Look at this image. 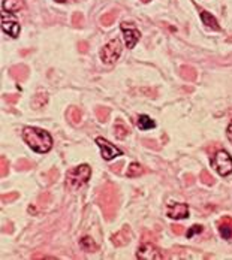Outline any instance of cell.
<instances>
[{
    "label": "cell",
    "mask_w": 232,
    "mask_h": 260,
    "mask_svg": "<svg viewBox=\"0 0 232 260\" xmlns=\"http://www.w3.org/2000/svg\"><path fill=\"white\" fill-rule=\"evenodd\" d=\"M23 139L33 151L41 153V154L48 153L53 147L51 135L48 132L39 129V127H24Z\"/></svg>",
    "instance_id": "cell-1"
},
{
    "label": "cell",
    "mask_w": 232,
    "mask_h": 260,
    "mask_svg": "<svg viewBox=\"0 0 232 260\" xmlns=\"http://www.w3.org/2000/svg\"><path fill=\"white\" fill-rule=\"evenodd\" d=\"M90 175H91V168L88 165H79L72 168L71 171H68L66 175V187L72 191H77L78 188L87 184Z\"/></svg>",
    "instance_id": "cell-2"
},
{
    "label": "cell",
    "mask_w": 232,
    "mask_h": 260,
    "mask_svg": "<svg viewBox=\"0 0 232 260\" xmlns=\"http://www.w3.org/2000/svg\"><path fill=\"white\" fill-rule=\"evenodd\" d=\"M123 47H122V41L120 39H112L109 41L99 53L102 63L105 65H112L119 60V57L122 56Z\"/></svg>",
    "instance_id": "cell-3"
},
{
    "label": "cell",
    "mask_w": 232,
    "mask_h": 260,
    "mask_svg": "<svg viewBox=\"0 0 232 260\" xmlns=\"http://www.w3.org/2000/svg\"><path fill=\"white\" fill-rule=\"evenodd\" d=\"M211 166L216 169V172L219 175L228 176L232 173V157L225 150H220L211 159Z\"/></svg>",
    "instance_id": "cell-4"
},
{
    "label": "cell",
    "mask_w": 232,
    "mask_h": 260,
    "mask_svg": "<svg viewBox=\"0 0 232 260\" xmlns=\"http://www.w3.org/2000/svg\"><path fill=\"white\" fill-rule=\"evenodd\" d=\"M122 32H123V36H125V42H126V47L131 50V48H135V45L138 44V41L141 39V32L137 29V27H134V26H131V24H128V23H122Z\"/></svg>",
    "instance_id": "cell-5"
},
{
    "label": "cell",
    "mask_w": 232,
    "mask_h": 260,
    "mask_svg": "<svg viewBox=\"0 0 232 260\" xmlns=\"http://www.w3.org/2000/svg\"><path fill=\"white\" fill-rule=\"evenodd\" d=\"M96 144L100 148V153H102L103 160H112V159H115V157H119V156L123 154L122 150H119L117 147H114L111 142H108L103 138H96Z\"/></svg>",
    "instance_id": "cell-6"
},
{
    "label": "cell",
    "mask_w": 232,
    "mask_h": 260,
    "mask_svg": "<svg viewBox=\"0 0 232 260\" xmlns=\"http://www.w3.org/2000/svg\"><path fill=\"white\" fill-rule=\"evenodd\" d=\"M102 194H105V197H106V203H103V205H100V206H102L103 212L108 215V218H111L112 214H114V211H115V208H117L115 190H114L112 185H108L106 188L102 190Z\"/></svg>",
    "instance_id": "cell-7"
},
{
    "label": "cell",
    "mask_w": 232,
    "mask_h": 260,
    "mask_svg": "<svg viewBox=\"0 0 232 260\" xmlns=\"http://www.w3.org/2000/svg\"><path fill=\"white\" fill-rule=\"evenodd\" d=\"M137 259L140 260H162L163 254L160 253V250L155 247L153 244H143L138 248L137 253Z\"/></svg>",
    "instance_id": "cell-8"
},
{
    "label": "cell",
    "mask_w": 232,
    "mask_h": 260,
    "mask_svg": "<svg viewBox=\"0 0 232 260\" xmlns=\"http://www.w3.org/2000/svg\"><path fill=\"white\" fill-rule=\"evenodd\" d=\"M166 214L169 218L183 220V218L189 217V206L186 203H171L166 208Z\"/></svg>",
    "instance_id": "cell-9"
},
{
    "label": "cell",
    "mask_w": 232,
    "mask_h": 260,
    "mask_svg": "<svg viewBox=\"0 0 232 260\" xmlns=\"http://www.w3.org/2000/svg\"><path fill=\"white\" fill-rule=\"evenodd\" d=\"M2 30L9 35L11 38H18L20 36V32H21V27L18 24L17 20L14 18H8L5 14L2 15Z\"/></svg>",
    "instance_id": "cell-10"
},
{
    "label": "cell",
    "mask_w": 232,
    "mask_h": 260,
    "mask_svg": "<svg viewBox=\"0 0 232 260\" xmlns=\"http://www.w3.org/2000/svg\"><path fill=\"white\" fill-rule=\"evenodd\" d=\"M219 233L223 239H228V241H232V218L231 217H223L219 224Z\"/></svg>",
    "instance_id": "cell-11"
},
{
    "label": "cell",
    "mask_w": 232,
    "mask_h": 260,
    "mask_svg": "<svg viewBox=\"0 0 232 260\" xmlns=\"http://www.w3.org/2000/svg\"><path fill=\"white\" fill-rule=\"evenodd\" d=\"M131 229L128 227V226H125L119 233H115V235H112V244L114 245H117V247H120V245H126L129 241H131Z\"/></svg>",
    "instance_id": "cell-12"
},
{
    "label": "cell",
    "mask_w": 232,
    "mask_h": 260,
    "mask_svg": "<svg viewBox=\"0 0 232 260\" xmlns=\"http://www.w3.org/2000/svg\"><path fill=\"white\" fill-rule=\"evenodd\" d=\"M2 8L8 14H15L24 8V2L23 0H3Z\"/></svg>",
    "instance_id": "cell-13"
},
{
    "label": "cell",
    "mask_w": 232,
    "mask_h": 260,
    "mask_svg": "<svg viewBox=\"0 0 232 260\" xmlns=\"http://www.w3.org/2000/svg\"><path fill=\"white\" fill-rule=\"evenodd\" d=\"M201 21L211 30H220V26H219L217 20L207 11H201Z\"/></svg>",
    "instance_id": "cell-14"
},
{
    "label": "cell",
    "mask_w": 232,
    "mask_h": 260,
    "mask_svg": "<svg viewBox=\"0 0 232 260\" xmlns=\"http://www.w3.org/2000/svg\"><path fill=\"white\" fill-rule=\"evenodd\" d=\"M137 126H138L141 130H149V129L156 127V123L149 117V115H140V117H138V121H137Z\"/></svg>",
    "instance_id": "cell-15"
},
{
    "label": "cell",
    "mask_w": 232,
    "mask_h": 260,
    "mask_svg": "<svg viewBox=\"0 0 232 260\" xmlns=\"http://www.w3.org/2000/svg\"><path fill=\"white\" fill-rule=\"evenodd\" d=\"M129 127L122 121V120H117L115 121V136L119 138V139H125L128 135H129Z\"/></svg>",
    "instance_id": "cell-16"
},
{
    "label": "cell",
    "mask_w": 232,
    "mask_h": 260,
    "mask_svg": "<svg viewBox=\"0 0 232 260\" xmlns=\"http://www.w3.org/2000/svg\"><path fill=\"white\" fill-rule=\"evenodd\" d=\"M79 245H81V248H82L84 251H87V253H94V251L97 250V245L94 244V241H93L90 236L82 238V239L79 241Z\"/></svg>",
    "instance_id": "cell-17"
},
{
    "label": "cell",
    "mask_w": 232,
    "mask_h": 260,
    "mask_svg": "<svg viewBox=\"0 0 232 260\" xmlns=\"http://www.w3.org/2000/svg\"><path fill=\"white\" fill-rule=\"evenodd\" d=\"M143 173H144L143 166H141L140 163L134 162V163H131V165H129V169H128L126 175H128L129 178H137V176H141Z\"/></svg>",
    "instance_id": "cell-18"
},
{
    "label": "cell",
    "mask_w": 232,
    "mask_h": 260,
    "mask_svg": "<svg viewBox=\"0 0 232 260\" xmlns=\"http://www.w3.org/2000/svg\"><path fill=\"white\" fill-rule=\"evenodd\" d=\"M108 115H109V109L108 108H97L96 109V117L100 123H105L108 120Z\"/></svg>",
    "instance_id": "cell-19"
},
{
    "label": "cell",
    "mask_w": 232,
    "mask_h": 260,
    "mask_svg": "<svg viewBox=\"0 0 232 260\" xmlns=\"http://www.w3.org/2000/svg\"><path fill=\"white\" fill-rule=\"evenodd\" d=\"M69 117H71V120H72L74 124H79L82 114H81V111H79L78 108H72V109L69 111Z\"/></svg>",
    "instance_id": "cell-20"
},
{
    "label": "cell",
    "mask_w": 232,
    "mask_h": 260,
    "mask_svg": "<svg viewBox=\"0 0 232 260\" xmlns=\"http://www.w3.org/2000/svg\"><path fill=\"white\" fill-rule=\"evenodd\" d=\"M47 100H48V96L47 94H38L36 99H35V102H33V105L36 108H42L47 103Z\"/></svg>",
    "instance_id": "cell-21"
},
{
    "label": "cell",
    "mask_w": 232,
    "mask_h": 260,
    "mask_svg": "<svg viewBox=\"0 0 232 260\" xmlns=\"http://www.w3.org/2000/svg\"><path fill=\"white\" fill-rule=\"evenodd\" d=\"M201 181H202L205 185H213V184H214V178L207 172V171H202V172H201Z\"/></svg>",
    "instance_id": "cell-22"
},
{
    "label": "cell",
    "mask_w": 232,
    "mask_h": 260,
    "mask_svg": "<svg viewBox=\"0 0 232 260\" xmlns=\"http://www.w3.org/2000/svg\"><path fill=\"white\" fill-rule=\"evenodd\" d=\"M202 232V226H199V224H195V226H192V229H189L187 230V238H192L193 235H196V233H201Z\"/></svg>",
    "instance_id": "cell-23"
},
{
    "label": "cell",
    "mask_w": 232,
    "mask_h": 260,
    "mask_svg": "<svg viewBox=\"0 0 232 260\" xmlns=\"http://www.w3.org/2000/svg\"><path fill=\"white\" fill-rule=\"evenodd\" d=\"M112 20H114V14H109V15L102 17V23H103V26H109V24L112 23Z\"/></svg>",
    "instance_id": "cell-24"
},
{
    "label": "cell",
    "mask_w": 232,
    "mask_h": 260,
    "mask_svg": "<svg viewBox=\"0 0 232 260\" xmlns=\"http://www.w3.org/2000/svg\"><path fill=\"white\" fill-rule=\"evenodd\" d=\"M226 136H228V139L231 141L232 144V120L231 123H229V126H228V129H226Z\"/></svg>",
    "instance_id": "cell-25"
},
{
    "label": "cell",
    "mask_w": 232,
    "mask_h": 260,
    "mask_svg": "<svg viewBox=\"0 0 232 260\" xmlns=\"http://www.w3.org/2000/svg\"><path fill=\"white\" fill-rule=\"evenodd\" d=\"M2 176H5L6 175V160H5V157H2Z\"/></svg>",
    "instance_id": "cell-26"
},
{
    "label": "cell",
    "mask_w": 232,
    "mask_h": 260,
    "mask_svg": "<svg viewBox=\"0 0 232 260\" xmlns=\"http://www.w3.org/2000/svg\"><path fill=\"white\" fill-rule=\"evenodd\" d=\"M172 230H174L175 233L180 235V233H181V226H172Z\"/></svg>",
    "instance_id": "cell-27"
},
{
    "label": "cell",
    "mask_w": 232,
    "mask_h": 260,
    "mask_svg": "<svg viewBox=\"0 0 232 260\" xmlns=\"http://www.w3.org/2000/svg\"><path fill=\"white\" fill-rule=\"evenodd\" d=\"M56 2H59V3H63V2H66V0H56Z\"/></svg>",
    "instance_id": "cell-28"
},
{
    "label": "cell",
    "mask_w": 232,
    "mask_h": 260,
    "mask_svg": "<svg viewBox=\"0 0 232 260\" xmlns=\"http://www.w3.org/2000/svg\"><path fill=\"white\" fill-rule=\"evenodd\" d=\"M143 2H144V3H147V2H150V0H143Z\"/></svg>",
    "instance_id": "cell-29"
}]
</instances>
